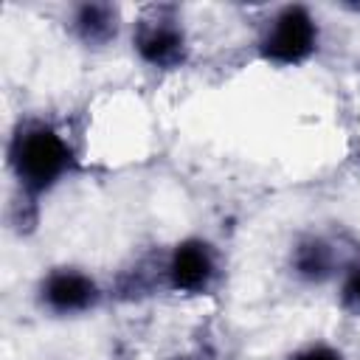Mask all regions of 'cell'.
<instances>
[{"label": "cell", "mask_w": 360, "mask_h": 360, "mask_svg": "<svg viewBox=\"0 0 360 360\" xmlns=\"http://www.w3.org/2000/svg\"><path fill=\"white\" fill-rule=\"evenodd\" d=\"M132 53L152 70H177L188 62L191 39L177 6H146L129 31Z\"/></svg>", "instance_id": "obj_3"}, {"label": "cell", "mask_w": 360, "mask_h": 360, "mask_svg": "<svg viewBox=\"0 0 360 360\" xmlns=\"http://www.w3.org/2000/svg\"><path fill=\"white\" fill-rule=\"evenodd\" d=\"M287 360H346V354L326 340H309L287 354Z\"/></svg>", "instance_id": "obj_9"}, {"label": "cell", "mask_w": 360, "mask_h": 360, "mask_svg": "<svg viewBox=\"0 0 360 360\" xmlns=\"http://www.w3.org/2000/svg\"><path fill=\"white\" fill-rule=\"evenodd\" d=\"M335 301L343 315L360 318V253H352L335 281Z\"/></svg>", "instance_id": "obj_8"}, {"label": "cell", "mask_w": 360, "mask_h": 360, "mask_svg": "<svg viewBox=\"0 0 360 360\" xmlns=\"http://www.w3.org/2000/svg\"><path fill=\"white\" fill-rule=\"evenodd\" d=\"M124 17L115 3H76L68 11V31L70 37L87 48V51H101L112 45L121 37Z\"/></svg>", "instance_id": "obj_7"}, {"label": "cell", "mask_w": 360, "mask_h": 360, "mask_svg": "<svg viewBox=\"0 0 360 360\" xmlns=\"http://www.w3.org/2000/svg\"><path fill=\"white\" fill-rule=\"evenodd\" d=\"M6 163L17 194L25 202H37L79 172V152L59 124L28 115L8 135Z\"/></svg>", "instance_id": "obj_1"}, {"label": "cell", "mask_w": 360, "mask_h": 360, "mask_svg": "<svg viewBox=\"0 0 360 360\" xmlns=\"http://www.w3.org/2000/svg\"><path fill=\"white\" fill-rule=\"evenodd\" d=\"M352 256V253H349ZM349 256L343 253L340 242L329 233H301L287 253V267L292 273L295 281L307 284V287H323V284H335L343 264L349 262Z\"/></svg>", "instance_id": "obj_6"}, {"label": "cell", "mask_w": 360, "mask_h": 360, "mask_svg": "<svg viewBox=\"0 0 360 360\" xmlns=\"http://www.w3.org/2000/svg\"><path fill=\"white\" fill-rule=\"evenodd\" d=\"M34 301L51 318H84L101 307L104 287L87 267L56 264L39 276Z\"/></svg>", "instance_id": "obj_4"}, {"label": "cell", "mask_w": 360, "mask_h": 360, "mask_svg": "<svg viewBox=\"0 0 360 360\" xmlns=\"http://www.w3.org/2000/svg\"><path fill=\"white\" fill-rule=\"evenodd\" d=\"M321 20L304 3L276 6L259 25L256 53L273 68H301L321 48Z\"/></svg>", "instance_id": "obj_2"}, {"label": "cell", "mask_w": 360, "mask_h": 360, "mask_svg": "<svg viewBox=\"0 0 360 360\" xmlns=\"http://www.w3.org/2000/svg\"><path fill=\"white\" fill-rule=\"evenodd\" d=\"M174 360H202V357H197V354H180V357H174Z\"/></svg>", "instance_id": "obj_10"}, {"label": "cell", "mask_w": 360, "mask_h": 360, "mask_svg": "<svg viewBox=\"0 0 360 360\" xmlns=\"http://www.w3.org/2000/svg\"><path fill=\"white\" fill-rule=\"evenodd\" d=\"M219 276L222 259L217 245L197 233L177 239L160 262L163 287L174 295H208L219 284Z\"/></svg>", "instance_id": "obj_5"}]
</instances>
